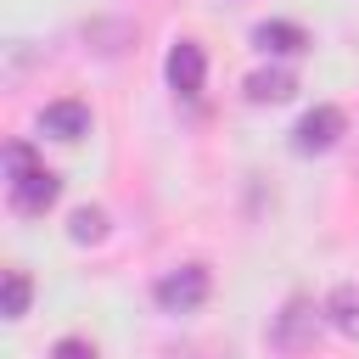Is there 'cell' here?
<instances>
[{
  "label": "cell",
  "mask_w": 359,
  "mask_h": 359,
  "mask_svg": "<svg viewBox=\"0 0 359 359\" xmlns=\"http://www.w3.org/2000/svg\"><path fill=\"white\" fill-rule=\"evenodd\" d=\"M39 129L56 135V140H84V135H90V107H84V101H50V107L39 112Z\"/></svg>",
  "instance_id": "52a82bcc"
},
{
  "label": "cell",
  "mask_w": 359,
  "mask_h": 359,
  "mask_svg": "<svg viewBox=\"0 0 359 359\" xmlns=\"http://www.w3.org/2000/svg\"><path fill=\"white\" fill-rule=\"evenodd\" d=\"M320 320H325V309H314V297H286L280 303V314L269 320V348L275 353H286V359H297V353H309L314 348V337H320Z\"/></svg>",
  "instance_id": "6da1fadb"
},
{
  "label": "cell",
  "mask_w": 359,
  "mask_h": 359,
  "mask_svg": "<svg viewBox=\"0 0 359 359\" xmlns=\"http://www.w3.org/2000/svg\"><path fill=\"white\" fill-rule=\"evenodd\" d=\"M28 168H39L34 146H28V140H11V146H6V185H11V180H22Z\"/></svg>",
  "instance_id": "7c38bea8"
},
{
  "label": "cell",
  "mask_w": 359,
  "mask_h": 359,
  "mask_svg": "<svg viewBox=\"0 0 359 359\" xmlns=\"http://www.w3.org/2000/svg\"><path fill=\"white\" fill-rule=\"evenodd\" d=\"M6 196H11V213H22V219H39L45 208H56V196H62V180L39 163V168H28L22 180H11L6 185Z\"/></svg>",
  "instance_id": "277c9868"
},
{
  "label": "cell",
  "mask_w": 359,
  "mask_h": 359,
  "mask_svg": "<svg viewBox=\"0 0 359 359\" xmlns=\"http://www.w3.org/2000/svg\"><path fill=\"white\" fill-rule=\"evenodd\" d=\"M67 236H73L79 247H95V241L107 236V213H101V208H79V213L67 219Z\"/></svg>",
  "instance_id": "30bf717a"
},
{
  "label": "cell",
  "mask_w": 359,
  "mask_h": 359,
  "mask_svg": "<svg viewBox=\"0 0 359 359\" xmlns=\"http://www.w3.org/2000/svg\"><path fill=\"white\" fill-rule=\"evenodd\" d=\"M342 129H348V112H342V107H314V112L297 118V129H292V151L320 157V151H331V146L342 140Z\"/></svg>",
  "instance_id": "3957f363"
},
{
  "label": "cell",
  "mask_w": 359,
  "mask_h": 359,
  "mask_svg": "<svg viewBox=\"0 0 359 359\" xmlns=\"http://www.w3.org/2000/svg\"><path fill=\"white\" fill-rule=\"evenodd\" d=\"M247 101H292V90H297V73L292 67H258V73H247Z\"/></svg>",
  "instance_id": "ba28073f"
},
{
  "label": "cell",
  "mask_w": 359,
  "mask_h": 359,
  "mask_svg": "<svg viewBox=\"0 0 359 359\" xmlns=\"http://www.w3.org/2000/svg\"><path fill=\"white\" fill-rule=\"evenodd\" d=\"M163 73H168V84H174L180 95H202V79H208V56H202V45H196V39H180V45L168 50Z\"/></svg>",
  "instance_id": "5b68a950"
},
{
  "label": "cell",
  "mask_w": 359,
  "mask_h": 359,
  "mask_svg": "<svg viewBox=\"0 0 359 359\" xmlns=\"http://www.w3.org/2000/svg\"><path fill=\"white\" fill-rule=\"evenodd\" d=\"M252 45L258 50H275V56H297V50H309V28L303 22H286V17H269V22L252 28Z\"/></svg>",
  "instance_id": "8992f818"
},
{
  "label": "cell",
  "mask_w": 359,
  "mask_h": 359,
  "mask_svg": "<svg viewBox=\"0 0 359 359\" xmlns=\"http://www.w3.org/2000/svg\"><path fill=\"white\" fill-rule=\"evenodd\" d=\"M50 359H95V348H90L84 337H62V342L50 348Z\"/></svg>",
  "instance_id": "4fadbf2b"
},
{
  "label": "cell",
  "mask_w": 359,
  "mask_h": 359,
  "mask_svg": "<svg viewBox=\"0 0 359 359\" xmlns=\"http://www.w3.org/2000/svg\"><path fill=\"white\" fill-rule=\"evenodd\" d=\"M208 292H213L208 264H180V269H168V275L151 286V297H157L163 314H196V309L208 303Z\"/></svg>",
  "instance_id": "7a4b0ae2"
},
{
  "label": "cell",
  "mask_w": 359,
  "mask_h": 359,
  "mask_svg": "<svg viewBox=\"0 0 359 359\" xmlns=\"http://www.w3.org/2000/svg\"><path fill=\"white\" fill-rule=\"evenodd\" d=\"M28 297H34L28 269H6V320H22L28 314Z\"/></svg>",
  "instance_id": "8fae6325"
},
{
  "label": "cell",
  "mask_w": 359,
  "mask_h": 359,
  "mask_svg": "<svg viewBox=\"0 0 359 359\" xmlns=\"http://www.w3.org/2000/svg\"><path fill=\"white\" fill-rule=\"evenodd\" d=\"M325 320H331L342 337L359 342V286H337V292L325 297Z\"/></svg>",
  "instance_id": "9c48e42d"
}]
</instances>
